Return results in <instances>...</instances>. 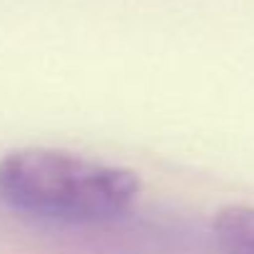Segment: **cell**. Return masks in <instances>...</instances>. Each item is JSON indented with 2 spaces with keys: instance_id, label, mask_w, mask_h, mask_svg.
I'll return each mask as SVG.
<instances>
[{
  "instance_id": "cell-1",
  "label": "cell",
  "mask_w": 254,
  "mask_h": 254,
  "mask_svg": "<svg viewBox=\"0 0 254 254\" xmlns=\"http://www.w3.org/2000/svg\"><path fill=\"white\" fill-rule=\"evenodd\" d=\"M137 172L67 150L23 147L0 160V202L53 222H107L140 197Z\"/></svg>"
},
{
  "instance_id": "cell-2",
  "label": "cell",
  "mask_w": 254,
  "mask_h": 254,
  "mask_svg": "<svg viewBox=\"0 0 254 254\" xmlns=\"http://www.w3.org/2000/svg\"><path fill=\"white\" fill-rule=\"evenodd\" d=\"M212 229L222 254H254V207H222L214 214Z\"/></svg>"
}]
</instances>
